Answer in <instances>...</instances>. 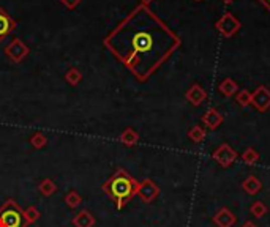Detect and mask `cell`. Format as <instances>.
Instances as JSON below:
<instances>
[{"label":"cell","mask_w":270,"mask_h":227,"mask_svg":"<svg viewBox=\"0 0 270 227\" xmlns=\"http://www.w3.org/2000/svg\"><path fill=\"white\" fill-rule=\"evenodd\" d=\"M235 222H237V218H235L234 213L226 207L220 208L215 216H213V224L217 227H232Z\"/></svg>","instance_id":"obj_12"},{"label":"cell","mask_w":270,"mask_h":227,"mask_svg":"<svg viewBox=\"0 0 270 227\" xmlns=\"http://www.w3.org/2000/svg\"><path fill=\"white\" fill-rule=\"evenodd\" d=\"M242 227H257L253 221H245L243 224H242Z\"/></svg>","instance_id":"obj_28"},{"label":"cell","mask_w":270,"mask_h":227,"mask_svg":"<svg viewBox=\"0 0 270 227\" xmlns=\"http://www.w3.org/2000/svg\"><path fill=\"white\" fill-rule=\"evenodd\" d=\"M30 144H32V147L33 149H37V150H41V149H44V147L48 145V138H46V134H43V133H40V131H37V133H33L32 136H30Z\"/></svg>","instance_id":"obj_21"},{"label":"cell","mask_w":270,"mask_h":227,"mask_svg":"<svg viewBox=\"0 0 270 227\" xmlns=\"http://www.w3.org/2000/svg\"><path fill=\"white\" fill-rule=\"evenodd\" d=\"M139 181L131 177L130 172H127L125 169H117L114 174H112L105 183L101 186L103 192L114 200L116 208L122 210L123 207H127V203L131 202V199L136 196Z\"/></svg>","instance_id":"obj_2"},{"label":"cell","mask_w":270,"mask_h":227,"mask_svg":"<svg viewBox=\"0 0 270 227\" xmlns=\"http://www.w3.org/2000/svg\"><path fill=\"white\" fill-rule=\"evenodd\" d=\"M16 29V21L10 16V13L0 7V41H4L7 37H10L11 33Z\"/></svg>","instance_id":"obj_10"},{"label":"cell","mask_w":270,"mask_h":227,"mask_svg":"<svg viewBox=\"0 0 270 227\" xmlns=\"http://www.w3.org/2000/svg\"><path fill=\"white\" fill-rule=\"evenodd\" d=\"M215 29L221 33V37L224 38H232L235 33L242 29V22L234 16L231 11H226L215 24Z\"/></svg>","instance_id":"obj_4"},{"label":"cell","mask_w":270,"mask_h":227,"mask_svg":"<svg viewBox=\"0 0 270 227\" xmlns=\"http://www.w3.org/2000/svg\"><path fill=\"white\" fill-rule=\"evenodd\" d=\"M65 81L68 82L70 85H73V87H76L77 84H79L81 81H82V73H81V70L79 68H76V66H70L68 70H66V73H65Z\"/></svg>","instance_id":"obj_19"},{"label":"cell","mask_w":270,"mask_h":227,"mask_svg":"<svg viewBox=\"0 0 270 227\" xmlns=\"http://www.w3.org/2000/svg\"><path fill=\"white\" fill-rule=\"evenodd\" d=\"M63 200H65V203L68 205L70 208H77L82 203V197H81V194L77 192L76 189H70L68 192L65 194V197H63Z\"/></svg>","instance_id":"obj_20"},{"label":"cell","mask_w":270,"mask_h":227,"mask_svg":"<svg viewBox=\"0 0 270 227\" xmlns=\"http://www.w3.org/2000/svg\"><path fill=\"white\" fill-rule=\"evenodd\" d=\"M224 117H223V113L217 109V107H210L207 109L204 113H202V117H201V122L202 125L210 130V131H215L221 127V123H223Z\"/></svg>","instance_id":"obj_9"},{"label":"cell","mask_w":270,"mask_h":227,"mask_svg":"<svg viewBox=\"0 0 270 227\" xmlns=\"http://www.w3.org/2000/svg\"><path fill=\"white\" fill-rule=\"evenodd\" d=\"M103 44L139 82H145L178 49L182 40L149 7L138 5L109 32Z\"/></svg>","instance_id":"obj_1"},{"label":"cell","mask_w":270,"mask_h":227,"mask_svg":"<svg viewBox=\"0 0 270 227\" xmlns=\"http://www.w3.org/2000/svg\"><path fill=\"white\" fill-rule=\"evenodd\" d=\"M24 213H26V219H27L29 225L33 224V222H37V221L40 219V216H41V211H40L35 205L27 207V208L24 210Z\"/></svg>","instance_id":"obj_25"},{"label":"cell","mask_w":270,"mask_h":227,"mask_svg":"<svg viewBox=\"0 0 270 227\" xmlns=\"http://www.w3.org/2000/svg\"><path fill=\"white\" fill-rule=\"evenodd\" d=\"M0 227H29L26 213L13 199H8L0 205Z\"/></svg>","instance_id":"obj_3"},{"label":"cell","mask_w":270,"mask_h":227,"mask_svg":"<svg viewBox=\"0 0 270 227\" xmlns=\"http://www.w3.org/2000/svg\"><path fill=\"white\" fill-rule=\"evenodd\" d=\"M206 134H207L206 128H202L201 125H195V127H191L188 131V139L195 144H201V142H204Z\"/></svg>","instance_id":"obj_18"},{"label":"cell","mask_w":270,"mask_h":227,"mask_svg":"<svg viewBox=\"0 0 270 227\" xmlns=\"http://www.w3.org/2000/svg\"><path fill=\"white\" fill-rule=\"evenodd\" d=\"M4 52H5L7 59L11 63H16L18 65V63H21L30 54V48L21 38H13L4 48Z\"/></svg>","instance_id":"obj_5"},{"label":"cell","mask_w":270,"mask_h":227,"mask_svg":"<svg viewBox=\"0 0 270 227\" xmlns=\"http://www.w3.org/2000/svg\"><path fill=\"white\" fill-rule=\"evenodd\" d=\"M212 158L215 160L221 167H229L231 164L235 163V160L239 158L237 152H235L229 144H221L218 149L213 152Z\"/></svg>","instance_id":"obj_7"},{"label":"cell","mask_w":270,"mask_h":227,"mask_svg":"<svg viewBox=\"0 0 270 227\" xmlns=\"http://www.w3.org/2000/svg\"><path fill=\"white\" fill-rule=\"evenodd\" d=\"M218 90H220V93L223 96H226V98H231L234 96L235 93L239 92V84L234 81V79L231 77H226V79H223V81L220 82L218 85Z\"/></svg>","instance_id":"obj_15"},{"label":"cell","mask_w":270,"mask_h":227,"mask_svg":"<svg viewBox=\"0 0 270 227\" xmlns=\"http://www.w3.org/2000/svg\"><path fill=\"white\" fill-rule=\"evenodd\" d=\"M256 110L265 112L270 109V90L265 85H259L251 92V104Z\"/></svg>","instance_id":"obj_8"},{"label":"cell","mask_w":270,"mask_h":227,"mask_svg":"<svg viewBox=\"0 0 270 227\" xmlns=\"http://www.w3.org/2000/svg\"><path fill=\"white\" fill-rule=\"evenodd\" d=\"M257 2H259V4H262L268 11H270V0H257Z\"/></svg>","instance_id":"obj_27"},{"label":"cell","mask_w":270,"mask_h":227,"mask_svg":"<svg viewBox=\"0 0 270 227\" xmlns=\"http://www.w3.org/2000/svg\"><path fill=\"white\" fill-rule=\"evenodd\" d=\"M136 196H138L142 202L150 203V202H153L156 197L160 196V186L156 185L153 180H150V178H144L142 181H139L138 191H136Z\"/></svg>","instance_id":"obj_6"},{"label":"cell","mask_w":270,"mask_h":227,"mask_svg":"<svg viewBox=\"0 0 270 227\" xmlns=\"http://www.w3.org/2000/svg\"><path fill=\"white\" fill-rule=\"evenodd\" d=\"M242 189L246 192V194L256 196L257 192L262 189V181L257 178L256 175H250V177H246V178L242 181Z\"/></svg>","instance_id":"obj_14"},{"label":"cell","mask_w":270,"mask_h":227,"mask_svg":"<svg viewBox=\"0 0 270 227\" xmlns=\"http://www.w3.org/2000/svg\"><path fill=\"white\" fill-rule=\"evenodd\" d=\"M38 189L44 197H51L57 192V185H55L54 180L51 178H43L38 183Z\"/></svg>","instance_id":"obj_17"},{"label":"cell","mask_w":270,"mask_h":227,"mask_svg":"<svg viewBox=\"0 0 270 227\" xmlns=\"http://www.w3.org/2000/svg\"><path fill=\"white\" fill-rule=\"evenodd\" d=\"M267 211H268L267 205H265L264 202H261V200H254V202L251 203V207H250V213L253 214L254 218H262V216H265Z\"/></svg>","instance_id":"obj_24"},{"label":"cell","mask_w":270,"mask_h":227,"mask_svg":"<svg viewBox=\"0 0 270 227\" xmlns=\"http://www.w3.org/2000/svg\"><path fill=\"white\" fill-rule=\"evenodd\" d=\"M235 101H237V104L240 107H248L251 104V92H248L246 88L239 90V92L235 93Z\"/></svg>","instance_id":"obj_23"},{"label":"cell","mask_w":270,"mask_h":227,"mask_svg":"<svg viewBox=\"0 0 270 227\" xmlns=\"http://www.w3.org/2000/svg\"><path fill=\"white\" fill-rule=\"evenodd\" d=\"M120 142L123 145H127V147H134L138 142H139V134L136 130H133V128H127V130H123L122 134H120Z\"/></svg>","instance_id":"obj_16"},{"label":"cell","mask_w":270,"mask_h":227,"mask_svg":"<svg viewBox=\"0 0 270 227\" xmlns=\"http://www.w3.org/2000/svg\"><path fill=\"white\" fill-rule=\"evenodd\" d=\"M62 5L66 7L68 10H74L76 7H79V4L82 2V0H60Z\"/></svg>","instance_id":"obj_26"},{"label":"cell","mask_w":270,"mask_h":227,"mask_svg":"<svg viewBox=\"0 0 270 227\" xmlns=\"http://www.w3.org/2000/svg\"><path fill=\"white\" fill-rule=\"evenodd\" d=\"M185 98H187V101H188L190 104H193V106L198 107V106H201L207 99V92L199 84H193L187 90Z\"/></svg>","instance_id":"obj_11"},{"label":"cell","mask_w":270,"mask_h":227,"mask_svg":"<svg viewBox=\"0 0 270 227\" xmlns=\"http://www.w3.org/2000/svg\"><path fill=\"white\" fill-rule=\"evenodd\" d=\"M195 2H202V0H195Z\"/></svg>","instance_id":"obj_31"},{"label":"cell","mask_w":270,"mask_h":227,"mask_svg":"<svg viewBox=\"0 0 270 227\" xmlns=\"http://www.w3.org/2000/svg\"><path fill=\"white\" fill-rule=\"evenodd\" d=\"M242 161L245 163V164H250V166H253V164H256L257 161H259V152H257L256 149H253V147H248L243 153H242Z\"/></svg>","instance_id":"obj_22"},{"label":"cell","mask_w":270,"mask_h":227,"mask_svg":"<svg viewBox=\"0 0 270 227\" xmlns=\"http://www.w3.org/2000/svg\"><path fill=\"white\" fill-rule=\"evenodd\" d=\"M221 2H223L224 5H231V4H234V0H221Z\"/></svg>","instance_id":"obj_30"},{"label":"cell","mask_w":270,"mask_h":227,"mask_svg":"<svg viewBox=\"0 0 270 227\" xmlns=\"http://www.w3.org/2000/svg\"><path fill=\"white\" fill-rule=\"evenodd\" d=\"M74 227H94L97 224V218L88 210H81L71 219Z\"/></svg>","instance_id":"obj_13"},{"label":"cell","mask_w":270,"mask_h":227,"mask_svg":"<svg viewBox=\"0 0 270 227\" xmlns=\"http://www.w3.org/2000/svg\"><path fill=\"white\" fill-rule=\"evenodd\" d=\"M153 0H139V5H144V7H149Z\"/></svg>","instance_id":"obj_29"}]
</instances>
